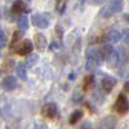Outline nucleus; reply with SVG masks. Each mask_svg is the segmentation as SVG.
I'll return each instance as SVG.
<instances>
[{"label": "nucleus", "instance_id": "nucleus-1", "mask_svg": "<svg viewBox=\"0 0 129 129\" xmlns=\"http://www.w3.org/2000/svg\"><path fill=\"white\" fill-rule=\"evenodd\" d=\"M123 7H124V0H109V3L101 9L100 16L103 18H110L111 16L121 12Z\"/></svg>", "mask_w": 129, "mask_h": 129}, {"label": "nucleus", "instance_id": "nucleus-2", "mask_svg": "<svg viewBox=\"0 0 129 129\" xmlns=\"http://www.w3.org/2000/svg\"><path fill=\"white\" fill-rule=\"evenodd\" d=\"M102 61H103V59H102V56H101L100 49L89 48V49L87 50V62H85V67H87V70H93V69H95Z\"/></svg>", "mask_w": 129, "mask_h": 129}, {"label": "nucleus", "instance_id": "nucleus-3", "mask_svg": "<svg viewBox=\"0 0 129 129\" xmlns=\"http://www.w3.org/2000/svg\"><path fill=\"white\" fill-rule=\"evenodd\" d=\"M114 110L117 112V114H120V115H124L129 111V101L128 98L124 95V94H119L117 95V98L114 103Z\"/></svg>", "mask_w": 129, "mask_h": 129}, {"label": "nucleus", "instance_id": "nucleus-4", "mask_svg": "<svg viewBox=\"0 0 129 129\" xmlns=\"http://www.w3.org/2000/svg\"><path fill=\"white\" fill-rule=\"evenodd\" d=\"M41 115L44 117H48V119H54L58 115V109L56 103H47L43 106L41 109Z\"/></svg>", "mask_w": 129, "mask_h": 129}, {"label": "nucleus", "instance_id": "nucleus-5", "mask_svg": "<svg viewBox=\"0 0 129 129\" xmlns=\"http://www.w3.org/2000/svg\"><path fill=\"white\" fill-rule=\"evenodd\" d=\"M116 123H117L116 121V117L112 116V115H109V116L103 117V119L100 121L98 129H115Z\"/></svg>", "mask_w": 129, "mask_h": 129}, {"label": "nucleus", "instance_id": "nucleus-6", "mask_svg": "<svg viewBox=\"0 0 129 129\" xmlns=\"http://www.w3.org/2000/svg\"><path fill=\"white\" fill-rule=\"evenodd\" d=\"M32 23L39 28H47L49 26V19L44 14H34L32 16Z\"/></svg>", "mask_w": 129, "mask_h": 129}, {"label": "nucleus", "instance_id": "nucleus-7", "mask_svg": "<svg viewBox=\"0 0 129 129\" xmlns=\"http://www.w3.org/2000/svg\"><path fill=\"white\" fill-rule=\"evenodd\" d=\"M32 49H34V44L31 43V40L26 39L22 41V44H21V47L17 49V53L21 56H28L30 53L32 52Z\"/></svg>", "mask_w": 129, "mask_h": 129}, {"label": "nucleus", "instance_id": "nucleus-8", "mask_svg": "<svg viewBox=\"0 0 129 129\" xmlns=\"http://www.w3.org/2000/svg\"><path fill=\"white\" fill-rule=\"evenodd\" d=\"M115 85H116V79L112 76H105L102 79V89L105 90V93H110Z\"/></svg>", "mask_w": 129, "mask_h": 129}, {"label": "nucleus", "instance_id": "nucleus-9", "mask_svg": "<svg viewBox=\"0 0 129 129\" xmlns=\"http://www.w3.org/2000/svg\"><path fill=\"white\" fill-rule=\"evenodd\" d=\"M2 87L5 89V90H13L17 88V79L12 75H9V76L4 78L3 81H2Z\"/></svg>", "mask_w": 129, "mask_h": 129}, {"label": "nucleus", "instance_id": "nucleus-10", "mask_svg": "<svg viewBox=\"0 0 129 129\" xmlns=\"http://www.w3.org/2000/svg\"><path fill=\"white\" fill-rule=\"evenodd\" d=\"M34 43H35V47H36V49L38 50H40V52H43L45 48H47V45H48V41H47V38L43 35V34H36L35 36H34Z\"/></svg>", "mask_w": 129, "mask_h": 129}, {"label": "nucleus", "instance_id": "nucleus-11", "mask_svg": "<svg viewBox=\"0 0 129 129\" xmlns=\"http://www.w3.org/2000/svg\"><path fill=\"white\" fill-rule=\"evenodd\" d=\"M120 39H121V32L117 30H111L106 36V41L109 44H116V43H119Z\"/></svg>", "mask_w": 129, "mask_h": 129}, {"label": "nucleus", "instance_id": "nucleus-12", "mask_svg": "<svg viewBox=\"0 0 129 129\" xmlns=\"http://www.w3.org/2000/svg\"><path fill=\"white\" fill-rule=\"evenodd\" d=\"M107 62H109L110 67H112V69H115V67L119 66V63H120V54H119V52L114 49V52L111 53V56L109 57Z\"/></svg>", "mask_w": 129, "mask_h": 129}, {"label": "nucleus", "instance_id": "nucleus-13", "mask_svg": "<svg viewBox=\"0 0 129 129\" xmlns=\"http://www.w3.org/2000/svg\"><path fill=\"white\" fill-rule=\"evenodd\" d=\"M16 70H17V75H18L19 79H22V80L27 79V72H26L27 66H26V62H18Z\"/></svg>", "mask_w": 129, "mask_h": 129}, {"label": "nucleus", "instance_id": "nucleus-14", "mask_svg": "<svg viewBox=\"0 0 129 129\" xmlns=\"http://www.w3.org/2000/svg\"><path fill=\"white\" fill-rule=\"evenodd\" d=\"M25 8H26L25 2H22V0H16V2L13 3V5H12V13L18 14L21 12H23Z\"/></svg>", "mask_w": 129, "mask_h": 129}, {"label": "nucleus", "instance_id": "nucleus-15", "mask_svg": "<svg viewBox=\"0 0 129 129\" xmlns=\"http://www.w3.org/2000/svg\"><path fill=\"white\" fill-rule=\"evenodd\" d=\"M100 52H101V56H102V59L105 61H107L109 59V57L111 56V53L114 52V49H112V47H111V44H106V45H103L101 49H100Z\"/></svg>", "mask_w": 129, "mask_h": 129}, {"label": "nucleus", "instance_id": "nucleus-16", "mask_svg": "<svg viewBox=\"0 0 129 129\" xmlns=\"http://www.w3.org/2000/svg\"><path fill=\"white\" fill-rule=\"evenodd\" d=\"M17 25H18V27H19L21 31H26V30L28 28V18H27L25 14L19 16V18H18V21H17Z\"/></svg>", "mask_w": 129, "mask_h": 129}, {"label": "nucleus", "instance_id": "nucleus-17", "mask_svg": "<svg viewBox=\"0 0 129 129\" xmlns=\"http://www.w3.org/2000/svg\"><path fill=\"white\" fill-rule=\"evenodd\" d=\"M38 61H39V56L35 54V53H30L25 62H26V66L27 67H34L35 64L38 63Z\"/></svg>", "mask_w": 129, "mask_h": 129}, {"label": "nucleus", "instance_id": "nucleus-18", "mask_svg": "<svg viewBox=\"0 0 129 129\" xmlns=\"http://www.w3.org/2000/svg\"><path fill=\"white\" fill-rule=\"evenodd\" d=\"M93 85H94V76H93V75H88V76L84 78V81H83L84 90H89Z\"/></svg>", "mask_w": 129, "mask_h": 129}, {"label": "nucleus", "instance_id": "nucleus-19", "mask_svg": "<svg viewBox=\"0 0 129 129\" xmlns=\"http://www.w3.org/2000/svg\"><path fill=\"white\" fill-rule=\"evenodd\" d=\"M22 36H23V32H22V31H16V32H14L13 38H12V43H10V49H14V48H16V45L21 41Z\"/></svg>", "mask_w": 129, "mask_h": 129}, {"label": "nucleus", "instance_id": "nucleus-20", "mask_svg": "<svg viewBox=\"0 0 129 129\" xmlns=\"http://www.w3.org/2000/svg\"><path fill=\"white\" fill-rule=\"evenodd\" d=\"M81 117H83V111H81V110H76V111H74V112L70 115L69 121H70V124H75V123H78Z\"/></svg>", "mask_w": 129, "mask_h": 129}, {"label": "nucleus", "instance_id": "nucleus-21", "mask_svg": "<svg viewBox=\"0 0 129 129\" xmlns=\"http://www.w3.org/2000/svg\"><path fill=\"white\" fill-rule=\"evenodd\" d=\"M7 45V38H5V34L0 30V49L4 48Z\"/></svg>", "mask_w": 129, "mask_h": 129}, {"label": "nucleus", "instance_id": "nucleus-22", "mask_svg": "<svg viewBox=\"0 0 129 129\" xmlns=\"http://www.w3.org/2000/svg\"><path fill=\"white\" fill-rule=\"evenodd\" d=\"M72 101H74L75 103L81 102V101H83V94H81L80 92H75V93H74V97H72Z\"/></svg>", "mask_w": 129, "mask_h": 129}, {"label": "nucleus", "instance_id": "nucleus-23", "mask_svg": "<svg viewBox=\"0 0 129 129\" xmlns=\"http://www.w3.org/2000/svg\"><path fill=\"white\" fill-rule=\"evenodd\" d=\"M121 39L124 40L125 44H129V28H125L121 32Z\"/></svg>", "mask_w": 129, "mask_h": 129}, {"label": "nucleus", "instance_id": "nucleus-24", "mask_svg": "<svg viewBox=\"0 0 129 129\" xmlns=\"http://www.w3.org/2000/svg\"><path fill=\"white\" fill-rule=\"evenodd\" d=\"M14 66V62L10 59V61H7L5 62V69H4V71H9V69H12Z\"/></svg>", "mask_w": 129, "mask_h": 129}, {"label": "nucleus", "instance_id": "nucleus-25", "mask_svg": "<svg viewBox=\"0 0 129 129\" xmlns=\"http://www.w3.org/2000/svg\"><path fill=\"white\" fill-rule=\"evenodd\" d=\"M58 47H59V45H58V43H57V41H53V44L50 45V49H52V50H54V49H57Z\"/></svg>", "mask_w": 129, "mask_h": 129}, {"label": "nucleus", "instance_id": "nucleus-26", "mask_svg": "<svg viewBox=\"0 0 129 129\" xmlns=\"http://www.w3.org/2000/svg\"><path fill=\"white\" fill-rule=\"evenodd\" d=\"M92 2V4H102L105 0H90Z\"/></svg>", "mask_w": 129, "mask_h": 129}, {"label": "nucleus", "instance_id": "nucleus-27", "mask_svg": "<svg viewBox=\"0 0 129 129\" xmlns=\"http://www.w3.org/2000/svg\"><path fill=\"white\" fill-rule=\"evenodd\" d=\"M124 89L129 93V81H125V84H124Z\"/></svg>", "mask_w": 129, "mask_h": 129}, {"label": "nucleus", "instance_id": "nucleus-28", "mask_svg": "<svg viewBox=\"0 0 129 129\" xmlns=\"http://www.w3.org/2000/svg\"><path fill=\"white\" fill-rule=\"evenodd\" d=\"M36 129H47V126L43 125V124H38V125H36Z\"/></svg>", "mask_w": 129, "mask_h": 129}, {"label": "nucleus", "instance_id": "nucleus-29", "mask_svg": "<svg viewBox=\"0 0 129 129\" xmlns=\"http://www.w3.org/2000/svg\"><path fill=\"white\" fill-rule=\"evenodd\" d=\"M123 18H124V21H126V22L129 23V14H124Z\"/></svg>", "mask_w": 129, "mask_h": 129}, {"label": "nucleus", "instance_id": "nucleus-30", "mask_svg": "<svg viewBox=\"0 0 129 129\" xmlns=\"http://www.w3.org/2000/svg\"><path fill=\"white\" fill-rule=\"evenodd\" d=\"M0 57H2V49H0Z\"/></svg>", "mask_w": 129, "mask_h": 129}]
</instances>
